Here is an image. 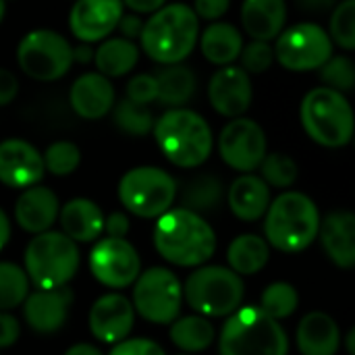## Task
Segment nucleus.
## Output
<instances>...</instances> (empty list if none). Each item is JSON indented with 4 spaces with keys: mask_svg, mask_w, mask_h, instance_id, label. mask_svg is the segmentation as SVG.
Returning <instances> with one entry per match:
<instances>
[{
    "mask_svg": "<svg viewBox=\"0 0 355 355\" xmlns=\"http://www.w3.org/2000/svg\"><path fill=\"white\" fill-rule=\"evenodd\" d=\"M200 37V19L185 2H166L162 8L144 19L139 50L158 64L185 62Z\"/></svg>",
    "mask_w": 355,
    "mask_h": 355,
    "instance_id": "f257e3e1",
    "label": "nucleus"
},
{
    "mask_svg": "<svg viewBox=\"0 0 355 355\" xmlns=\"http://www.w3.org/2000/svg\"><path fill=\"white\" fill-rule=\"evenodd\" d=\"M156 252L175 266H204L216 252V233L204 216L185 208H171L154 227Z\"/></svg>",
    "mask_w": 355,
    "mask_h": 355,
    "instance_id": "f03ea898",
    "label": "nucleus"
},
{
    "mask_svg": "<svg viewBox=\"0 0 355 355\" xmlns=\"http://www.w3.org/2000/svg\"><path fill=\"white\" fill-rule=\"evenodd\" d=\"M154 139L162 156L179 168L202 166L214 148L208 121L191 108H168L154 121Z\"/></svg>",
    "mask_w": 355,
    "mask_h": 355,
    "instance_id": "7ed1b4c3",
    "label": "nucleus"
},
{
    "mask_svg": "<svg viewBox=\"0 0 355 355\" xmlns=\"http://www.w3.org/2000/svg\"><path fill=\"white\" fill-rule=\"evenodd\" d=\"M320 212L302 191H285L275 198L264 214L266 243L285 254H300L318 239Z\"/></svg>",
    "mask_w": 355,
    "mask_h": 355,
    "instance_id": "20e7f679",
    "label": "nucleus"
},
{
    "mask_svg": "<svg viewBox=\"0 0 355 355\" xmlns=\"http://www.w3.org/2000/svg\"><path fill=\"white\" fill-rule=\"evenodd\" d=\"M300 123L306 135L322 148H345L354 139L355 116L345 94L318 85L300 104Z\"/></svg>",
    "mask_w": 355,
    "mask_h": 355,
    "instance_id": "39448f33",
    "label": "nucleus"
},
{
    "mask_svg": "<svg viewBox=\"0 0 355 355\" xmlns=\"http://www.w3.org/2000/svg\"><path fill=\"white\" fill-rule=\"evenodd\" d=\"M220 355H287L289 339L279 320L264 314L258 306L235 310L218 339Z\"/></svg>",
    "mask_w": 355,
    "mask_h": 355,
    "instance_id": "423d86ee",
    "label": "nucleus"
},
{
    "mask_svg": "<svg viewBox=\"0 0 355 355\" xmlns=\"http://www.w3.org/2000/svg\"><path fill=\"white\" fill-rule=\"evenodd\" d=\"M25 275L35 289L67 287L79 270V248L62 231L37 233L25 248Z\"/></svg>",
    "mask_w": 355,
    "mask_h": 355,
    "instance_id": "0eeeda50",
    "label": "nucleus"
},
{
    "mask_svg": "<svg viewBox=\"0 0 355 355\" xmlns=\"http://www.w3.org/2000/svg\"><path fill=\"white\" fill-rule=\"evenodd\" d=\"M243 281L227 266H198L183 285V300L206 318L231 316L243 302Z\"/></svg>",
    "mask_w": 355,
    "mask_h": 355,
    "instance_id": "6e6552de",
    "label": "nucleus"
},
{
    "mask_svg": "<svg viewBox=\"0 0 355 355\" xmlns=\"http://www.w3.org/2000/svg\"><path fill=\"white\" fill-rule=\"evenodd\" d=\"M15 58L23 75L42 83L62 79L75 62L73 44L48 27L27 31L17 44Z\"/></svg>",
    "mask_w": 355,
    "mask_h": 355,
    "instance_id": "1a4fd4ad",
    "label": "nucleus"
},
{
    "mask_svg": "<svg viewBox=\"0 0 355 355\" xmlns=\"http://www.w3.org/2000/svg\"><path fill=\"white\" fill-rule=\"evenodd\" d=\"M119 200L139 218H158L177 200V181L164 168L135 166L119 181Z\"/></svg>",
    "mask_w": 355,
    "mask_h": 355,
    "instance_id": "9d476101",
    "label": "nucleus"
},
{
    "mask_svg": "<svg viewBox=\"0 0 355 355\" xmlns=\"http://www.w3.org/2000/svg\"><path fill=\"white\" fill-rule=\"evenodd\" d=\"M275 62L293 73L318 71L333 54L335 46L327 29L314 21H302L285 27L275 44Z\"/></svg>",
    "mask_w": 355,
    "mask_h": 355,
    "instance_id": "9b49d317",
    "label": "nucleus"
},
{
    "mask_svg": "<svg viewBox=\"0 0 355 355\" xmlns=\"http://www.w3.org/2000/svg\"><path fill=\"white\" fill-rule=\"evenodd\" d=\"M183 304V285L177 275L168 268L154 266L133 283L131 306L135 314L152 324H171L179 318Z\"/></svg>",
    "mask_w": 355,
    "mask_h": 355,
    "instance_id": "f8f14e48",
    "label": "nucleus"
},
{
    "mask_svg": "<svg viewBox=\"0 0 355 355\" xmlns=\"http://www.w3.org/2000/svg\"><path fill=\"white\" fill-rule=\"evenodd\" d=\"M223 162L237 173H254L268 154V139L260 123L248 116L231 119L218 135Z\"/></svg>",
    "mask_w": 355,
    "mask_h": 355,
    "instance_id": "ddd939ff",
    "label": "nucleus"
},
{
    "mask_svg": "<svg viewBox=\"0 0 355 355\" xmlns=\"http://www.w3.org/2000/svg\"><path fill=\"white\" fill-rule=\"evenodd\" d=\"M89 270L98 283L110 289H125L141 272L137 250L127 239H100L89 252Z\"/></svg>",
    "mask_w": 355,
    "mask_h": 355,
    "instance_id": "4468645a",
    "label": "nucleus"
},
{
    "mask_svg": "<svg viewBox=\"0 0 355 355\" xmlns=\"http://www.w3.org/2000/svg\"><path fill=\"white\" fill-rule=\"evenodd\" d=\"M254 100L252 75H248L239 64L218 67V71L208 81V102L216 114L225 119L243 116Z\"/></svg>",
    "mask_w": 355,
    "mask_h": 355,
    "instance_id": "2eb2a0df",
    "label": "nucleus"
},
{
    "mask_svg": "<svg viewBox=\"0 0 355 355\" xmlns=\"http://www.w3.org/2000/svg\"><path fill=\"white\" fill-rule=\"evenodd\" d=\"M123 12L121 0H75L69 10V31L79 44H100L116 29Z\"/></svg>",
    "mask_w": 355,
    "mask_h": 355,
    "instance_id": "dca6fc26",
    "label": "nucleus"
},
{
    "mask_svg": "<svg viewBox=\"0 0 355 355\" xmlns=\"http://www.w3.org/2000/svg\"><path fill=\"white\" fill-rule=\"evenodd\" d=\"M40 150L21 137L0 141V183L12 189H27L44 179Z\"/></svg>",
    "mask_w": 355,
    "mask_h": 355,
    "instance_id": "f3484780",
    "label": "nucleus"
},
{
    "mask_svg": "<svg viewBox=\"0 0 355 355\" xmlns=\"http://www.w3.org/2000/svg\"><path fill=\"white\" fill-rule=\"evenodd\" d=\"M73 302L75 295L69 285L58 289H37L25 297L23 318L31 331L40 335H52L64 327Z\"/></svg>",
    "mask_w": 355,
    "mask_h": 355,
    "instance_id": "a211bd4d",
    "label": "nucleus"
},
{
    "mask_svg": "<svg viewBox=\"0 0 355 355\" xmlns=\"http://www.w3.org/2000/svg\"><path fill=\"white\" fill-rule=\"evenodd\" d=\"M133 322H135V310L131 302L121 293H106L98 297L87 316L92 335L108 345L127 339L133 329Z\"/></svg>",
    "mask_w": 355,
    "mask_h": 355,
    "instance_id": "6ab92c4d",
    "label": "nucleus"
},
{
    "mask_svg": "<svg viewBox=\"0 0 355 355\" xmlns=\"http://www.w3.org/2000/svg\"><path fill=\"white\" fill-rule=\"evenodd\" d=\"M116 102L114 85L108 77L98 71H89L79 75L69 89V104L79 119L100 121L110 114Z\"/></svg>",
    "mask_w": 355,
    "mask_h": 355,
    "instance_id": "aec40b11",
    "label": "nucleus"
},
{
    "mask_svg": "<svg viewBox=\"0 0 355 355\" xmlns=\"http://www.w3.org/2000/svg\"><path fill=\"white\" fill-rule=\"evenodd\" d=\"M60 210L58 196L44 185H33L23 189L15 202V220L27 233H44L56 223Z\"/></svg>",
    "mask_w": 355,
    "mask_h": 355,
    "instance_id": "412c9836",
    "label": "nucleus"
},
{
    "mask_svg": "<svg viewBox=\"0 0 355 355\" xmlns=\"http://www.w3.org/2000/svg\"><path fill=\"white\" fill-rule=\"evenodd\" d=\"M318 239L329 260L349 270L355 264V216L347 210H335L320 220Z\"/></svg>",
    "mask_w": 355,
    "mask_h": 355,
    "instance_id": "4be33fe9",
    "label": "nucleus"
},
{
    "mask_svg": "<svg viewBox=\"0 0 355 355\" xmlns=\"http://www.w3.org/2000/svg\"><path fill=\"white\" fill-rule=\"evenodd\" d=\"M241 29L260 42H275L287 27V0H243Z\"/></svg>",
    "mask_w": 355,
    "mask_h": 355,
    "instance_id": "5701e85b",
    "label": "nucleus"
},
{
    "mask_svg": "<svg viewBox=\"0 0 355 355\" xmlns=\"http://www.w3.org/2000/svg\"><path fill=\"white\" fill-rule=\"evenodd\" d=\"M225 198L229 202L231 212L239 220L256 223L266 214L270 206V187L262 181V177L245 173L231 183Z\"/></svg>",
    "mask_w": 355,
    "mask_h": 355,
    "instance_id": "b1692460",
    "label": "nucleus"
},
{
    "mask_svg": "<svg viewBox=\"0 0 355 355\" xmlns=\"http://www.w3.org/2000/svg\"><path fill=\"white\" fill-rule=\"evenodd\" d=\"M297 347L302 355H337L341 349V329L333 316L310 312L297 324Z\"/></svg>",
    "mask_w": 355,
    "mask_h": 355,
    "instance_id": "393cba45",
    "label": "nucleus"
},
{
    "mask_svg": "<svg viewBox=\"0 0 355 355\" xmlns=\"http://www.w3.org/2000/svg\"><path fill=\"white\" fill-rule=\"evenodd\" d=\"M58 220L62 233L75 243L96 241L104 233V212L96 202L87 198H75L60 206Z\"/></svg>",
    "mask_w": 355,
    "mask_h": 355,
    "instance_id": "a878e982",
    "label": "nucleus"
},
{
    "mask_svg": "<svg viewBox=\"0 0 355 355\" xmlns=\"http://www.w3.org/2000/svg\"><path fill=\"white\" fill-rule=\"evenodd\" d=\"M243 33L229 21H214L206 29H200L198 48L202 56L214 67L235 64L243 48Z\"/></svg>",
    "mask_w": 355,
    "mask_h": 355,
    "instance_id": "bb28decb",
    "label": "nucleus"
},
{
    "mask_svg": "<svg viewBox=\"0 0 355 355\" xmlns=\"http://www.w3.org/2000/svg\"><path fill=\"white\" fill-rule=\"evenodd\" d=\"M139 46L131 40H125L121 35L116 37H106L94 48V64L96 71L108 79L123 77L135 69L139 62Z\"/></svg>",
    "mask_w": 355,
    "mask_h": 355,
    "instance_id": "cd10ccee",
    "label": "nucleus"
},
{
    "mask_svg": "<svg viewBox=\"0 0 355 355\" xmlns=\"http://www.w3.org/2000/svg\"><path fill=\"white\" fill-rule=\"evenodd\" d=\"M225 185L223 181L212 173H200L185 181L181 189V208L196 212V214H208L216 212L225 202Z\"/></svg>",
    "mask_w": 355,
    "mask_h": 355,
    "instance_id": "c85d7f7f",
    "label": "nucleus"
},
{
    "mask_svg": "<svg viewBox=\"0 0 355 355\" xmlns=\"http://www.w3.org/2000/svg\"><path fill=\"white\" fill-rule=\"evenodd\" d=\"M158 83V100L168 108H183L196 94V73L179 62V64H164L156 75Z\"/></svg>",
    "mask_w": 355,
    "mask_h": 355,
    "instance_id": "c756f323",
    "label": "nucleus"
},
{
    "mask_svg": "<svg viewBox=\"0 0 355 355\" xmlns=\"http://www.w3.org/2000/svg\"><path fill=\"white\" fill-rule=\"evenodd\" d=\"M268 258H270V245L266 243L264 237L254 233L235 237L227 250L229 268L239 277H252L260 272L268 264Z\"/></svg>",
    "mask_w": 355,
    "mask_h": 355,
    "instance_id": "7c9ffc66",
    "label": "nucleus"
},
{
    "mask_svg": "<svg viewBox=\"0 0 355 355\" xmlns=\"http://www.w3.org/2000/svg\"><path fill=\"white\" fill-rule=\"evenodd\" d=\"M171 341L185 354H200L208 349L216 337V331L210 322V318L193 314V316H183L175 318L171 322Z\"/></svg>",
    "mask_w": 355,
    "mask_h": 355,
    "instance_id": "2f4dec72",
    "label": "nucleus"
},
{
    "mask_svg": "<svg viewBox=\"0 0 355 355\" xmlns=\"http://www.w3.org/2000/svg\"><path fill=\"white\" fill-rule=\"evenodd\" d=\"M110 112H112V121H114L116 129L131 137H144V135L152 133V129H154L156 119H154L150 106L135 104V102L123 98V100L114 102Z\"/></svg>",
    "mask_w": 355,
    "mask_h": 355,
    "instance_id": "473e14b6",
    "label": "nucleus"
},
{
    "mask_svg": "<svg viewBox=\"0 0 355 355\" xmlns=\"http://www.w3.org/2000/svg\"><path fill=\"white\" fill-rule=\"evenodd\" d=\"M29 295V279L15 262H0V312L19 308Z\"/></svg>",
    "mask_w": 355,
    "mask_h": 355,
    "instance_id": "72a5a7b5",
    "label": "nucleus"
},
{
    "mask_svg": "<svg viewBox=\"0 0 355 355\" xmlns=\"http://www.w3.org/2000/svg\"><path fill=\"white\" fill-rule=\"evenodd\" d=\"M333 46H339L343 52L355 50V0H341L331 10L329 29Z\"/></svg>",
    "mask_w": 355,
    "mask_h": 355,
    "instance_id": "f704fd0d",
    "label": "nucleus"
},
{
    "mask_svg": "<svg viewBox=\"0 0 355 355\" xmlns=\"http://www.w3.org/2000/svg\"><path fill=\"white\" fill-rule=\"evenodd\" d=\"M297 306H300V295L295 287L279 281L264 289L258 308L275 320H285L297 310Z\"/></svg>",
    "mask_w": 355,
    "mask_h": 355,
    "instance_id": "c9c22d12",
    "label": "nucleus"
},
{
    "mask_svg": "<svg viewBox=\"0 0 355 355\" xmlns=\"http://www.w3.org/2000/svg\"><path fill=\"white\" fill-rule=\"evenodd\" d=\"M42 160H44V171H48L50 175L69 177L81 164V152H79L77 144H73L69 139H58V141H52L44 150Z\"/></svg>",
    "mask_w": 355,
    "mask_h": 355,
    "instance_id": "e433bc0d",
    "label": "nucleus"
},
{
    "mask_svg": "<svg viewBox=\"0 0 355 355\" xmlns=\"http://www.w3.org/2000/svg\"><path fill=\"white\" fill-rule=\"evenodd\" d=\"M260 177L268 187H277V189H289L300 175L297 162L281 152H272L266 154L264 160L260 162Z\"/></svg>",
    "mask_w": 355,
    "mask_h": 355,
    "instance_id": "4c0bfd02",
    "label": "nucleus"
},
{
    "mask_svg": "<svg viewBox=\"0 0 355 355\" xmlns=\"http://www.w3.org/2000/svg\"><path fill=\"white\" fill-rule=\"evenodd\" d=\"M318 77L324 87L349 94L355 87V64L347 54H333L320 69Z\"/></svg>",
    "mask_w": 355,
    "mask_h": 355,
    "instance_id": "58836bf2",
    "label": "nucleus"
},
{
    "mask_svg": "<svg viewBox=\"0 0 355 355\" xmlns=\"http://www.w3.org/2000/svg\"><path fill=\"white\" fill-rule=\"evenodd\" d=\"M272 64H275L272 42L250 40L248 44H243L241 54H239V67H241L248 75L266 73Z\"/></svg>",
    "mask_w": 355,
    "mask_h": 355,
    "instance_id": "ea45409f",
    "label": "nucleus"
},
{
    "mask_svg": "<svg viewBox=\"0 0 355 355\" xmlns=\"http://www.w3.org/2000/svg\"><path fill=\"white\" fill-rule=\"evenodd\" d=\"M125 98L135 102V104H144L150 106L152 102L158 100V83L156 77L152 73H137L133 75L127 85H125Z\"/></svg>",
    "mask_w": 355,
    "mask_h": 355,
    "instance_id": "a19ab883",
    "label": "nucleus"
},
{
    "mask_svg": "<svg viewBox=\"0 0 355 355\" xmlns=\"http://www.w3.org/2000/svg\"><path fill=\"white\" fill-rule=\"evenodd\" d=\"M108 355H166L164 349L150 339H123L119 343H114L112 352Z\"/></svg>",
    "mask_w": 355,
    "mask_h": 355,
    "instance_id": "79ce46f5",
    "label": "nucleus"
},
{
    "mask_svg": "<svg viewBox=\"0 0 355 355\" xmlns=\"http://www.w3.org/2000/svg\"><path fill=\"white\" fill-rule=\"evenodd\" d=\"M231 0H193V12L200 21H223V17L229 12Z\"/></svg>",
    "mask_w": 355,
    "mask_h": 355,
    "instance_id": "37998d69",
    "label": "nucleus"
},
{
    "mask_svg": "<svg viewBox=\"0 0 355 355\" xmlns=\"http://www.w3.org/2000/svg\"><path fill=\"white\" fill-rule=\"evenodd\" d=\"M19 335H21L19 320L8 312H0V349L15 345Z\"/></svg>",
    "mask_w": 355,
    "mask_h": 355,
    "instance_id": "c03bdc74",
    "label": "nucleus"
},
{
    "mask_svg": "<svg viewBox=\"0 0 355 355\" xmlns=\"http://www.w3.org/2000/svg\"><path fill=\"white\" fill-rule=\"evenodd\" d=\"M141 27H144V17L141 15H135V12H123L119 23H116V29L121 33V37L125 40H139V33H141Z\"/></svg>",
    "mask_w": 355,
    "mask_h": 355,
    "instance_id": "a18cd8bd",
    "label": "nucleus"
},
{
    "mask_svg": "<svg viewBox=\"0 0 355 355\" xmlns=\"http://www.w3.org/2000/svg\"><path fill=\"white\" fill-rule=\"evenodd\" d=\"M104 231L106 237L125 239L129 233V216L123 212H110L108 216H104Z\"/></svg>",
    "mask_w": 355,
    "mask_h": 355,
    "instance_id": "49530a36",
    "label": "nucleus"
},
{
    "mask_svg": "<svg viewBox=\"0 0 355 355\" xmlns=\"http://www.w3.org/2000/svg\"><path fill=\"white\" fill-rule=\"evenodd\" d=\"M19 94V79L12 71L0 67V108L10 104Z\"/></svg>",
    "mask_w": 355,
    "mask_h": 355,
    "instance_id": "de8ad7c7",
    "label": "nucleus"
},
{
    "mask_svg": "<svg viewBox=\"0 0 355 355\" xmlns=\"http://www.w3.org/2000/svg\"><path fill=\"white\" fill-rule=\"evenodd\" d=\"M121 2L129 12L135 15H152L166 4V0H121Z\"/></svg>",
    "mask_w": 355,
    "mask_h": 355,
    "instance_id": "09e8293b",
    "label": "nucleus"
},
{
    "mask_svg": "<svg viewBox=\"0 0 355 355\" xmlns=\"http://www.w3.org/2000/svg\"><path fill=\"white\" fill-rule=\"evenodd\" d=\"M300 8L310 10V12H327L333 10L339 0H295Z\"/></svg>",
    "mask_w": 355,
    "mask_h": 355,
    "instance_id": "8fccbe9b",
    "label": "nucleus"
},
{
    "mask_svg": "<svg viewBox=\"0 0 355 355\" xmlns=\"http://www.w3.org/2000/svg\"><path fill=\"white\" fill-rule=\"evenodd\" d=\"M73 60L79 64H85L89 60H94V48L89 44H77L73 46Z\"/></svg>",
    "mask_w": 355,
    "mask_h": 355,
    "instance_id": "3c124183",
    "label": "nucleus"
},
{
    "mask_svg": "<svg viewBox=\"0 0 355 355\" xmlns=\"http://www.w3.org/2000/svg\"><path fill=\"white\" fill-rule=\"evenodd\" d=\"M8 241H10V220L6 212L0 208V252L8 245Z\"/></svg>",
    "mask_w": 355,
    "mask_h": 355,
    "instance_id": "603ef678",
    "label": "nucleus"
},
{
    "mask_svg": "<svg viewBox=\"0 0 355 355\" xmlns=\"http://www.w3.org/2000/svg\"><path fill=\"white\" fill-rule=\"evenodd\" d=\"M64 355H104L96 345H92V343H77V345H73V347H69Z\"/></svg>",
    "mask_w": 355,
    "mask_h": 355,
    "instance_id": "864d4df0",
    "label": "nucleus"
},
{
    "mask_svg": "<svg viewBox=\"0 0 355 355\" xmlns=\"http://www.w3.org/2000/svg\"><path fill=\"white\" fill-rule=\"evenodd\" d=\"M354 341H355V331H349V333H347V352H349V355H355Z\"/></svg>",
    "mask_w": 355,
    "mask_h": 355,
    "instance_id": "5fc2aeb1",
    "label": "nucleus"
},
{
    "mask_svg": "<svg viewBox=\"0 0 355 355\" xmlns=\"http://www.w3.org/2000/svg\"><path fill=\"white\" fill-rule=\"evenodd\" d=\"M4 15H6V2L0 0V23L4 21Z\"/></svg>",
    "mask_w": 355,
    "mask_h": 355,
    "instance_id": "6e6d98bb",
    "label": "nucleus"
},
{
    "mask_svg": "<svg viewBox=\"0 0 355 355\" xmlns=\"http://www.w3.org/2000/svg\"><path fill=\"white\" fill-rule=\"evenodd\" d=\"M179 355H191V354H179Z\"/></svg>",
    "mask_w": 355,
    "mask_h": 355,
    "instance_id": "4d7b16f0",
    "label": "nucleus"
},
{
    "mask_svg": "<svg viewBox=\"0 0 355 355\" xmlns=\"http://www.w3.org/2000/svg\"><path fill=\"white\" fill-rule=\"evenodd\" d=\"M4 2H8V0H4Z\"/></svg>",
    "mask_w": 355,
    "mask_h": 355,
    "instance_id": "13d9d810",
    "label": "nucleus"
}]
</instances>
